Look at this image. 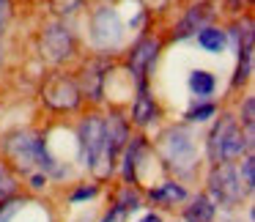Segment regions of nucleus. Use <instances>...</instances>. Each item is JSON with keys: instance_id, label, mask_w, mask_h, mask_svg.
<instances>
[{"instance_id": "1", "label": "nucleus", "mask_w": 255, "mask_h": 222, "mask_svg": "<svg viewBox=\"0 0 255 222\" xmlns=\"http://www.w3.org/2000/svg\"><path fill=\"white\" fill-rule=\"evenodd\" d=\"M6 151H8V159H11L22 173H30L36 165L44 167V170H50V173H55V176L61 173L55 167V159L47 154L44 140L36 137V134H28V132H25V134H14V137L6 143Z\"/></svg>"}, {"instance_id": "2", "label": "nucleus", "mask_w": 255, "mask_h": 222, "mask_svg": "<svg viewBox=\"0 0 255 222\" xmlns=\"http://www.w3.org/2000/svg\"><path fill=\"white\" fill-rule=\"evenodd\" d=\"M244 148H247V140H244L239 123L231 115L220 118V123L214 126V132L209 137V156L214 162H228V159L242 156Z\"/></svg>"}, {"instance_id": "3", "label": "nucleus", "mask_w": 255, "mask_h": 222, "mask_svg": "<svg viewBox=\"0 0 255 222\" xmlns=\"http://www.w3.org/2000/svg\"><path fill=\"white\" fill-rule=\"evenodd\" d=\"M209 189H211V195H214V198L220 200L222 206L239 203V200H242V195H244L242 178H239L236 167H231V165H220L214 173H211Z\"/></svg>"}, {"instance_id": "4", "label": "nucleus", "mask_w": 255, "mask_h": 222, "mask_svg": "<svg viewBox=\"0 0 255 222\" xmlns=\"http://www.w3.org/2000/svg\"><path fill=\"white\" fill-rule=\"evenodd\" d=\"M80 143H83V159L85 165L94 167L105 151V121L102 118H88L80 126Z\"/></svg>"}, {"instance_id": "5", "label": "nucleus", "mask_w": 255, "mask_h": 222, "mask_svg": "<svg viewBox=\"0 0 255 222\" xmlns=\"http://www.w3.org/2000/svg\"><path fill=\"white\" fill-rule=\"evenodd\" d=\"M44 102L50 107H55V110H72V107H77V102H80V91H77V85H74L72 80L55 77L44 88Z\"/></svg>"}, {"instance_id": "6", "label": "nucleus", "mask_w": 255, "mask_h": 222, "mask_svg": "<svg viewBox=\"0 0 255 222\" xmlns=\"http://www.w3.org/2000/svg\"><path fill=\"white\" fill-rule=\"evenodd\" d=\"M162 151H165L170 165L187 170L189 162H192V137H189L187 132H181V129H173L165 137V143H162Z\"/></svg>"}, {"instance_id": "7", "label": "nucleus", "mask_w": 255, "mask_h": 222, "mask_svg": "<svg viewBox=\"0 0 255 222\" xmlns=\"http://www.w3.org/2000/svg\"><path fill=\"white\" fill-rule=\"evenodd\" d=\"M94 41L99 47H116L121 41V19L116 11L102 8L94 17Z\"/></svg>"}, {"instance_id": "8", "label": "nucleus", "mask_w": 255, "mask_h": 222, "mask_svg": "<svg viewBox=\"0 0 255 222\" xmlns=\"http://www.w3.org/2000/svg\"><path fill=\"white\" fill-rule=\"evenodd\" d=\"M44 50L50 52L52 61H63V58L72 55V36L66 33L63 28H50L44 30V39H41Z\"/></svg>"}, {"instance_id": "9", "label": "nucleus", "mask_w": 255, "mask_h": 222, "mask_svg": "<svg viewBox=\"0 0 255 222\" xmlns=\"http://www.w3.org/2000/svg\"><path fill=\"white\" fill-rule=\"evenodd\" d=\"M156 50H159V41H154V39H143L137 47H134L132 61H129V69H132L134 74H143L145 69H148V63L156 58Z\"/></svg>"}, {"instance_id": "10", "label": "nucleus", "mask_w": 255, "mask_h": 222, "mask_svg": "<svg viewBox=\"0 0 255 222\" xmlns=\"http://www.w3.org/2000/svg\"><path fill=\"white\" fill-rule=\"evenodd\" d=\"M184 220H187V222H211V220H214V203L200 195V198L192 200V206H187Z\"/></svg>"}, {"instance_id": "11", "label": "nucleus", "mask_w": 255, "mask_h": 222, "mask_svg": "<svg viewBox=\"0 0 255 222\" xmlns=\"http://www.w3.org/2000/svg\"><path fill=\"white\" fill-rule=\"evenodd\" d=\"M214 77H211L209 72H192L189 74V88H192V94L198 96V99H206V96L214 94Z\"/></svg>"}, {"instance_id": "12", "label": "nucleus", "mask_w": 255, "mask_h": 222, "mask_svg": "<svg viewBox=\"0 0 255 222\" xmlns=\"http://www.w3.org/2000/svg\"><path fill=\"white\" fill-rule=\"evenodd\" d=\"M198 44L209 52H220L222 47H225V33H222L220 28H203L198 33Z\"/></svg>"}, {"instance_id": "13", "label": "nucleus", "mask_w": 255, "mask_h": 222, "mask_svg": "<svg viewBox=\"0 0 255 222\" xmlns=\"http://www.w3.org/2000/svg\"><path fill=\"white\" fill-rule=\"evenodd\" d=\"M151 200H156V203H176V200H184V189L176 187V184H162L159 189H151Z\"/></svg>"}, {"instance_id": "14", "label": "nucleus", "mask_w": 255, "mask_h": 222, "mask_svg": "<svg viewBox=\"0 0 255 222\" xmlns=\"http://www.w3.org/2000/svg\"><path fill=\"white\" fill-rule=\"evenodd\" d=\"M154 115H156L154 102H151L145 94H140L137 96V105H134V121H137V123H148Z\"/></svg>"}, {"instance_id": "15", "label": "nucleus", "mask_w": 255, "mask_h": 222, "mask_svg": "<svg viewBox=\"0 0 255 222\" xmlns=\"http://www.w3.org/2000/svg\"><path fill=\"white\" fill-rule=\"evenodd\" d=\"M140 151H143V140H132V145L127 148V167H124V173H127V178H132V167L137 165V156Z\"/></svg>"}, {"instance_id": "16", "label": "nucleus", "mask_w": 255, "mask_h": 222, "mask_svg": "<svg viewBox=\"0 0 255 222\" xmlns=\"http://www.w3.org/2000/svg\"><path fill=\"white\" fill-rule=\"evenodd\" d=\"M14 189H17V184H14L11 173H8L6 167H0V203H3L6 198H11Z\"/></svg>"}, {"instance_id": "17", "label": "nucleus", "mask_w": 255, "mask_h": 222, "mask_svg": "<svg viewBox=\"0 0 255 222\" xmlns=\"http://www.w3.org/2000/svg\"><path fill=\"white\" fill-rule=\"evenodd\" d=\"M214 112H217V107L209 102V105H200V107H195V110H189L187 118L189 121H206V118H211Z\"/></svg>"}, {"instance_id": "18", "label": "nucleus", "mask_w": 255, "mask_h": 222, "mask_svg": "<svg viewBox=\"0 0 255 222\" xmlns=\"http://www.w3.org/2000/svg\"><path fill=\"white\" fill-rule=\"evenodd\" d=\"M77 6H80V0H52V8H55L58 14H69Z\"/></svg>"}, {"instance_id": "19", "label": "nucleus", "mask_w": 255, "mask_h": 222, "mask_svg": "<svg viewBox=\"0 0 255 222\" xmlns=\"http://www.w3.org/2000/svg\"><path fill=\"white\" fill-rule=\"evenodd\" d=\"M244 184H247V187L255 184V162L253 159H244Z\"/></svg>"}, {"instance_id": "20", "label": "nucleus", "mask_w": 255, "mask_h": 222, "mask_svg": "<svg viewBox=\"0 0 255 222\" xmlns=\"http://www.w3.org/2000/svg\"><path fill=\"white\" fill-rule=\"evenodd\" d=\"M8 17H11V0H0V28L8 22Z\"/></svg>"}, {"instance_id": "21", "label": "nucleus", "mask_w": 255, "mask_h": 222, "mask_svg": "<svg viewBox=\"0 0 255 222\" xmlns=\"http://www.w3.org/2000/svg\"><path fill=\"white\" fill-rule=\"evenodd\" d=\"M253 110H255V99L250 96V99L244 102V123H247V126H253Z\"/></svg>"}, {"instance_id": "22", "label": "nucleus", "mask_w": 255, "mask_h": 222, "mask_svg": "<svg viewBox=\"0 0 255 222\" xmlns=\"http://www.w3.org/2000/svg\"><path fill=\"white\" fill-rule=\"evenodd\" d=\"M94 195H96V187H83L72 195V200H85V198H94Z\"/></svg>"}, {"instance_id": "23", "label": "nucleus", "mask_w": 255, "mask_h": 222, "mask_svg": "<svg viewBox=\"0 0 255 222\" xmlns=\"http://www.w3.org/2000/svg\"><path fill=\"white\" fill-rule=\"evenodd\" d=\"M30 184H33L36 189H39V187H44V176H33V181H30Z\"/></svg>"}, {"instance_id": "24", "label": "nucleus", "mask_w": 255, "mask_h": 222, "mask_svg": "<svg viewBox=\"0 0 255 222\" xmlns=\"http://www.w3.org/2000/svg\"><path fill=\"white\" fill-rule=\"evenodd\" d=\"M140 222H162V220H159V217H156V214H148V217H145V220H140Z\"/></svg>"}, {"instance_id": "25", "label": "nucleus", "mask_w": 255, "mask_h": 222, "mask_svg": "<svg viewBox=\"0 0 255 222\" xmlns=\"http://www.w3.org/2000/svg\"><path fill=\"white\" fill-rule=\"evenodd\" d=\"M0 58H3V55H0Z\"/></svg>"}]
</instances>
